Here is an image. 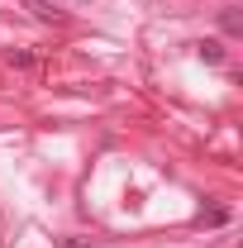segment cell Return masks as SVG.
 Wrapping results in <instances>:
<instances>
[{"instance_id":"obj_1","label":"cell","mask_w":243,"mask_h":248,"mask_svg":"<svg viewBox=\"0 0 243 248\" xmlns=\"http://www.w3.org/2000/svg\"><path fill=\"white\" fill-rule=\"evenodd\" d=\"M196 48H200V58H205V62H224V48H219L214 38H205V43H196Z\"/></svg>"},{"instance_id":"obj_2","label":"cell","mask_w":243,"mask_h":248,"mask_svg":"<svg viewBox=\"0 0 243 248\" xmlns=\"http://www.w3.org/2000/svg\"><path fill=\"white\" fill-rule=\"evenodd\" d=\"M243 24H239V15H234V10H224V33H239Z\"/></svg>"}]
</instances>
